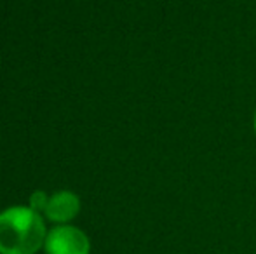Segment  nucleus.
<instances>
[{
    "instance_id": "obj_1",
    "label": "nucleus",
    "mask_w": 256,
    "mask_h": 254,
    "mask_svg": "<svg viewBox=\"0 0 256 254\" xmlns=\"http://www.w3.org/2000/svg\"><path fill=\"white\" fill-rule=\"evenodd\" d=\"M46 223L32 207L12 206L0 213V254H35L44 248Z\"/></svg>"
},
{
    "instance_id": "obj_2",
    "label": "nucleus",
    "mask_w": 256,
    "mask_h": 254,
    "mask_svg": "<svg viewBox=\"0 0 256 254\" xmlns=\"http://www.w3.org/2000/svg\"><path fill=\"white\" fill-rule=\"evenodd\" d=\"M44 251L46 254H89L91 241L80 228L72 225H56L48 230Z\"/></svg>"
},
{
    "instance_id": "obj_3",
    "label": "nucleus",
    "mask_w": 256,
    "mask_h": 254,
    "mask_svg": "<svg viewBox=\"0 0 256 254\" xmlns=\"http://www.w3.org/2000/svg\"><path fill=\"white\" fill-rule=\"evenodd\" d=\"M80 213V199L77 193L70 190H60L52 193L44 216L56 225H68Z\"/></svg>"
},
{
    "instance_id": "obj_4",
    "label": "nucleus",
    "mask_w": 256,
    "mask_h": 254,
    "mask_svg": "<svg viewBox=\"0 0 256 254\" xmlns=\"http://www.w3.org/2000/svg\"><path fill=\"white\" fill-rule=\"evenodd\" d=\"M49 199H51V197H49L46 192L37 190V192H34L30 195V202H28V207H32V209L37 211V213H44L46 207H48V204H49Z\"/></svg>"
},
{
    "instance_id": "obj_5",
    "label": "nucleus",
    "mask_w": 256,
    "mask_h": 254,
    "mask_svg": "<svg viewBox=\"0 0 256 254\" xmlns=\"http://www.w3.org/2000/svg\"><path fill=\"white\" fill-rule=\"evenodd\" d=\"M253 131H254V136H256V110H254V115H253Z\"/></svg>"
}]
</instances>
